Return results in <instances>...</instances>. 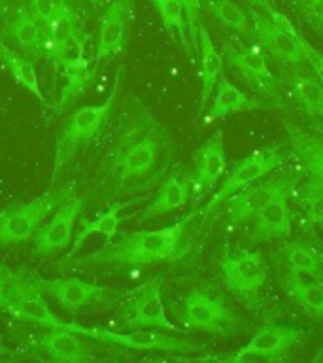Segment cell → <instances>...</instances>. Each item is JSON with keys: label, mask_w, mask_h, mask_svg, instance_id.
Returning a JSON list of instances; mask_svg holds the SVG:
<instances>
[{"label": "cell", "mask_w": 323, "mask_h": 363, "mask_svg": "<svg viewBox=\"0 0 323 363\" xmlns=\"http://www.w3.org/2000/svg\"><path fill=\"white\" fill-rule=\"evenodd\" d=\"M195 212L172 225L157 231H140L125 235L119 242L110 244L108 248L95 252L74 261L79 267H102V265H152L161 261L174 259L180 252L181 238L187 223Z\"/></svg>", "instance_id": "cell-1"}, {"label": "cell", "mask_w": 323, "mask_h": 363, "mask_svg": "<svg viewBox=\"0 0 323 363\" xmlns=\"http://www.w3.org/2000/svg\"><path fill=\"white\" fill-rule=\"evenodd\" d=\"M121 74H123V67H119L118 76L113 79V87L110 91V95L106 96V101L101 102V104H93V106L78 108L70 116V119L64 125V129L59 135V140H57L55 172L67 161H70L74 157V153L78 152L84 144H87L98 133L102 123L106 121L110 112H112L115 96H118L119 84H121Z\"/></svg>", "instance_id": "cell-2"}, {"label": "cell", "mask_w": 323, "mask_h": 363, "mask_svg": "<svg viewBox=\"0 0 323 363\" xmlns=\"http://www.w3.org/2000/svg\"><path fill=\"white\" fill-rule=\"evenodd\" d=\"M67 189L47 191L27 204H17L13 208L0 212V246H11L28 240L38 231L45 216L62 203Z\"/></svg>", "instance_id": "cell-3"}, {"label": "cell", "mask_w": 323, "mask_h": 363, "mask_svg": "<svg viewBox=\"0 0 323 363\" xmlns=\"http://www.w3.org/2000/svg\"><path fill=\"white\" fill-rule=\"evenodd\" d=\"M285 159V152L283 146H272L265 147V150H255L254 153H249L246 157L234 163L229 174L225 176V180L221 184L220 191L215 193L214 197L210 199V203L204 206L203 214H210L215 206H220L221 203H225L232 195H237L238 191H242L244 187H248L249 184H254L265 174L278 169Z\"/></svg>", "instance_id": "cell-4"}, {"label": "cell", "mask_w": 323, "mask_h": 363, "mask_svg": "<svg viewBox=\"0 0 323 363\" xmlns=\"http://www.w3.org/2000/svg\"><path fill=\"white\" fill-rule=\"evenodd\" d=\"M64 329L74 331V333L85 335L91 339L108 342L113 346H123L129 350H140V352H195L200 350V346L191 342V340L178 339L172 335L159 333V331H146V329H136L132 333H118V331H110L104 328H84L78 323H67Z\"/></svg>", "instance_id": "cell-5"}, {"label": "cell", "mask_w": 323, "mask_h": 363, "mask_svg": "<svg viewBox=\"0 0 323 363\" xmlns=\"http://www.w3.org/2000/svg\"><path fill=\"white\" fill-rule=\"evenodd\" d=\"M220 267L227 288L246 303H254L257 299L259 289L268 278V267L259 252L240 250L237 254L221 257Z\"/></svg>", "instance_id": "cell-6"}, {"label": "cell", "mask_w": 323, "mask_h": 363, "mask_svg": "<svg viewBox=\"0 0 323 363\" xmlns=\"http://www.w3.org/2000/svg\"><path fill=\"white\" fill-rule=\"evenodd\" d=\"M161 282L163 278L153 277L130 294L123 312V323L135 329H164L180 333L174 323H170L161 299Z\"/></svg>", "instance_id": "cell-7"}, {"label": "cell", "mask_w": 323, "mask_h": 363, "mask_svg": "<svg viewBox=\"0 0 323 363\" xmlns=\"http://www.w3.org/2000/svg\"><path fill=\"white\" fill-rule=\"evenodd\" d=\"M4 311L25 322L38 323L50 329H64V322L51 312L50 305L42 297V289L38 288L36 278L11 277Z\"/></svg>", "instance_id": "cell-8"}, {"label": "cell", "mask_w": 323, "mask_h": 363, "mask_svg": "<svg viewBox=\"0 0 323 363\" xmlns=\"http://www.w3.org/2000/svg\"><path fill=\"white\" fill-rule=\"evenodd\" d=\"M299 180L300 174L285 172L274 180L249 184L242 191H238L229 199V210H227L229 221L232 225H242L246 221H251L276 195L282 191H295V186Z\"/></svg>", "instance_id": "cell-9"}, {"label": "cell", "mask_w": 323, "mask_h": 363, "mask_svg": "<svg viewBox=\"0 0 323 363\" xmlns=\"http://www.w3.org/2000/svg\"><path fill=\"white\" fill-rule=\"evenodd\" d=\"M302 328L299 325H280V323H266L249 339V342L232 354L231 362H244L249 357H263V359H280L288 356L302 339Z\"/></svg>", "instance_id": "cell-10"}, {"label": "cell", "mask_w": 323, "mask_h": 363, "mask_svg": "<svg viewBox=\"0 0 323 363\" xmlns=\"http://www.w3.org/2000/svg\"><path fill=\"white\" fill-rule=\"evenodd\" d=\"M183 322L187 328L206 333H225L237 328V316L225 303L203 289H193L183 301Z\"/></svg>", "instance_id": "cell-11"}, {"label": "cell", "mask_w": 323, "mask_h": 363, "mask_svg": "<svg viewBox=\"0 0 323 363\" xmlns=\"http://www.w3.org/2000/svg\"><path fill=\"white\" fill-rule=\"evenodd\" d=\"M38 288L42 294H51L59 301L62 308L70 312L79 311L81 306L101 305V303H110L113 297L112 289L104 286H95V284L85 282L79 278H53V280H44L36 278Z\"/></svg>", "instance_id": "cell-12"}, {"label": "cell", "mask_w": 323, "mask_h": 363, "mask_svg": "<svg viewBox=\"0 0 323 363\" xmlns=\"http://www.w3.org/2000/svg\"><path fill=\"white\" fill-rule=\"evenodd\" d=\"M225 55L227 61L231 62V67L237 68L248 84L259 87L261 91H266L268 95L276 93V78H274L265 55L257 48H248V45L232 48L227 44Z\"/></svg>", "instance_id": "cell-13"}, {"label": "cell", "mask_w": 323, "mask_h": 363, "mask_svg": "<svg viewBox=\"0 0 323 363\" xmlns=\"http://www.w3.org/2000/svg\"><path fill=\"white\" fill-rule=\"evenodd\" d=\"M81 201L78 197L67 199L61 204V208L57 210V214L51 218V221L45 225V229L40 235L38 242H36V255H50L62 250L70 242L72 237L74 223L78 220L79 212H81Z\"/></svg>", "instance_id": "cell-14"}, {"label": "cell", "mask_w": 323, "mask_h": 363, "mask_svg": "<svg viewBox=\"0 0 323 363\" xmlns=\"http://www.w3.org/2000/svg\"><path fill=\"white\" fill-rule=\"evenodd\" d=\"M293 191H282L272 199L259 214L255 216L251 240L254 242H266L272 238H285L291 233V210H289V197Z\"/></svg>", "instance_id": "cell-15"}, {"label": "cell", "mask_w": 323, "mask_h": 363, "mask_svg": "<svg viewBox=\"0 0 323 363\" xmlns=\"http://www.w3.org/2000/svg\"><path fill=\"white\" fill-rule=\"evenodd\" d=\"M42 51L59 62L62 51L74 38H78V23L70 8L59 2V8L45 23H42Z\"/></svg>", "instance_id": "cell-16"}, {"label": "cell", "mask_w": 323, "mask_h": 363, "mask_svg": "<svg viewBox=\"0 0 323 363\" xmlns=\"http://www.w3.org/2000/svg\"><path fill=\"white\" fill-rule=\"evenodd\" d=\"M255 21H257V30H255L257 38L266 50L274 53V57L283 62H289V65H300L306 61L305 38L295 40L293 36L280 30L268 19V16H255Z\"/></svg>", "instance_id": "cell-17"}, {"label": "cell", "mask_w": 323, "mask_h": 363, "mask_svg": "<svg viewBox=\"0 0 323 363\" xmlns=\"http://www.w3.org/2000/svg\"><path fill=\"white\" fill-rule=\"evenodd\" d=\"M127 6L129 0H113L104 11L98 28V42H96V65L121 50L125 42V28H127Z\"/></svg>", "instance_id": "cell-18"}, {"label": "cell", "mask_w": 323, "mask_h": 363, "mask_svg": "<svg viewBox=\"0 0 323 363\" xmlns=\"http://www.w3.org/2000/svg\"><path fill=\"white\" fill-rule=\"evenodd\" d=\"M227 167L225 142H223V133L215 130L214 136H210L204 142V146L197 152V161H195V184L200 189H210L215 182L220 180L223 170Z\"/></svg>", "instance_id": "cell-19"}, {"label": "cell", "mask_w": 323, "mask_h": 363, "mask_svg": "<svg viewBox=\"0 0 323 363\" xmlns=\"http://www.w3.org/2000/svg\"><path fill=\"white\" fill-rule=\"evenodd\" d=\"M40 348L51 362L79 363L91 357L89 346L68 329H51L40 342Z\"/></svg>", "instance_id": "cell-20"}, {"label": "cell", "mask_w": 323, "mask_h": 363, "mask_svg": "<svg viewBox=\"0 0 323 363\" xmlns=\"http://www.w3.org/2000/svg\"><path fill=\"white\" fill-rule=\"evenodd\" d=\"M259 108H263V102L254 99V96H248L242 89H238L237 85L221 76L220 82H217V93H215L214 104L210 108L206 119L212 121V119L227 118L231 113L259 110Z\"/></svg>", "instance_id": "cell-21"}, {"label": "cell", "mask_w": 323, "mask_h": 363, "mask_svg": "<svg viewBox=\"0 0 323 363\" xmlns=\"http://www.w3.org/2000/svg\"><path fill=\"white\" fill-rule=\"evenodd\" d=\"M198 50H200V78H203V93H200V104L206 106L212 91L220 82L223 74V59L215 50L214 42L210 38L204 23H198Z\"/></svg>", "instance_id": "cell-22"}, {"label": "cell", "mask_w": 323, "mask_h": 363, "mask_svg": "<svg viewBox=\"0 0 323 363\" xmlns=\"http://www.w3.org/2000/svg\"><path fill=\"white\" fill-rule=\"evenodd\" d=\"M187 199H189V182L172 176L161 186V189L153 197L152 203L147 204L142 218L152 220V218H157V216L169 214L172 210L181 208L187 203Z\"/></svg>", "instance_id": "cell-23"}, {"label": "cell", "mask_w": 323, "mask_h": 363, "mask_svg": "<svg viewBox=\"0 0 323 363\" xmlns=\"http://www.w3.org/2000/svg\"><path fill=\"white\" fill-rule=\"evenodd\" d=\"M0 61L4 62L6 68L10 70L17 84L23 85V87H25L28 93H33L34 96H38L42 102H45V96L42 95V91H40L38 76H36V68H34L33 62L27 61V59H23L19 53L10 50L2 40H0Z\"/></svg>", "instance_id": "cell-24"}, {"label": "cell", "mask_w": 323, "mask_h": 363, "mask_svg": "<svg viewBox=\"0 0 323 363\" xmlns=\"http://www.w3.org/2000/svg\"><path fill=\"white\" fill-rule=\"evenodd\" d=\"M285 259H288L289 267L297 271L299 274H306L312 280L322 284L323 282V263L319 257V252L308 246L305 242H289L283 248Z\"/></svg>", "instance_id": "cell-25"}, {"label": "cell", "mask_w": 323, "mask_h": 363, "mask_svg": "<svg viewBox=\"0 0 323 363\" xmlns=\"http://www.w3.org/2000/svg\"><path fill=\"white\" fill-rule=\"evenodd\" d=\"M285 288L297 303L305 308L310 316L323 322V288L319 282H308L305 278L291 274L285 282Z\"/></svg>", "instance_id": "cell-26"}, {"label": "cell", "mask_w": 323, "mask_h": 363, "mask_svg": "<svg viewBox=\"0 0 323 363\" xmlns=\"http://www.w3.org/2000/svg\"><path fill=\"white\" fill-rule=\"evenodd\" d=\"M291 146L310 174L323 176V138L289 127Z\"/></svg>", "instance_id": "cell-27"}, {"label": "cell", "mask_w": 323, "mask_h": 363, "mask_svg": "<svg viewBox=\"0 0 323 363\" xmlns=\"http://www.w3.org/2000/svg\"><path fill=\"white\" fill-rule=\"evenodd\" d=\"M157 159V142L155 140H142L136 142L135 146H130L125 152L119 169L121 176H140L152 169Z\"/></svg>", "instance_id": "cell-28"}, {"label": "cell", "mask_w": 323, "mask_h": 363, "mask_svg": "<svg viewBox=\"0 0 323 363\" xmlns=\"http://www.w3.org/2000/svg\"><path fill=\"white\" fill-rule=\"evenodd\" d=\"M291 89L300 106L316 118H323V85L319 79H310L302 74H295L291 78Z\"/></svg>", "instance_id": "cell-29"}, {"label": "cell", "mask_w": 323, "mask_h": 363, "mask_svg": "<svg viewBox=\"0 0 323 363\" xmlns=\"http://www.w3.org/2000/svg\"><path fill=\"white\" fill-rule=\"evenodd\" d=\"M125 208H127V204H123V203L113 204L112 208H108L106 212L98 216L95 221L85 223V227L81 229V233H79L78 237H76V240H74L72 254L76 252V250L81 248V244L85 242V238H89L91 235H104L108 242H112L113 235L118 233L119 216H121V212H123Z\"/></svg>", "instance_id": "cell-30"}, {"label": "cell", "mask_w": 323, "mask_h": 363, "mask_svg": "<svg viewBox=\"0 0 323 363\" xmlns=\"http://www.w3.org/2000/svg\"><path fill=\"white\" fill-rule=\"evenodd\" d=\"M206 2H208V10L217 21H221L225 27L238 33L240 36L249 38L251 30H249L248 13L237 2H232V0H206Z\"/></svg>", "instance_id": "cell-31"}, {"label": "cell", "mask_w": 323, "mask_h": 363, "mask_svg": "<svg viewBox=\"0 0 323 363\" xmlns=\"http://www.w3.org/2000/svg\"><path fill=\"white\" fill-rule=\"evenodd\" d=\"M10 34L23 50H42V25L33 16V11H23L21 16L10 25Z\"/></svg>", "instance_id": "cell-32"}, {"label": "cell", "mask_w": 323, "mask_h": 363, "mask_svg": "<svg viewBox=\"0 0 323 363\" xmlns=\"http://www.w3.org/2000/svg\"><path fill=\"white\" fill-rule=\"evenodd\" d=\"M155 10L163 19V25L166 28H172L180 34L181 42L186 44V10H183V2L181 0H152Z\"/></svg>", "instance_id": "cell-33"}, {"label": "cell", "mask_w": 323, "mask_h": 363, "mask_svg": "<svg viewBox=\"0 0 323 363\" xmlns=\"http://www.w3.org/2000/svg\"><path fill=\"white\" fill-rule=\"evenodd\" d=\"M302 201L306 206V216L314 223L323 225V176L310 174L302 189Z\"/></svg>", "instance_id": "cell-34"}, {"label": "cell", "mask_w": 323, "mask_h": 363, "mask_svg": "<svg viewBox=\"0 0 323 363\" xmlns=\"http://www.w3.org/2000/svg\"><path fill=\"white\" fill-rule=\"evenodd\" d=\"M306 25L323 34V0H291Z\"/></svg>", "instance_id": "cell-35"}, {"label": "cell", "mask_w": 323, "mask_h": 363, "mask_svg": "<svg viewBox=\"0 0 323 363\" xmlns=\"http://www.w3.org/2000/svg\"><path fill=\"white\" fill-rule=\"evenodd\" d=\"M59 8V2L57 0H30V11H33V16L36 17L42 23H45L50 19L53 13Z\"/></svg>", "instance_id": "cell-36"}, {"label": "cell", "mask_w": 323, "mask_h": 363, "mask_svg": "<svg viewBox=\"0 0 323 363\" xmlns=\"http://www.w3.org/2000/svg\"><path fill=\"white\" fill-rule=\"evenodd\" d=\"M305 53H306V61H310L312 68L316 70L319 84L323 85V55L319 53V51L314 50L312 45H308V42H305Z\"/></svg>", "instance_id": "cell-37"}, {"label": "cell", "mask_w": 323, "mask_h": 363, "mask_svg": "<svg viewBox=\"0 0 323 363\" xmlns=\"http://www.w3.org/2000/svg\"><path fill=\"white\" fill-rule=\"evenodd\" d=\"M10 284H11V274L6 271L4 267H0V312L4 311L6 301H8Z\"/></svg>", "instance_id": "cell-38"}, {"label": "cell", "mask_w": 323, "mask_h": 363, "mask_svg": "<svg viewBox=\"0 0 323 363\" xmlns=\"http://www.w3.org/2000/svg\"><path fill=\"white\" fill-rule=\"evenodd\" d=\"M319 257H322V263H323V252H319Z\"/></svg>", "instance_id": "cell-39"}, {"label": "cell", "mask_w": 323, "mask_h": 363, "mask_svg": "<svg viewBox=\"0 0 323 363\" xmlns=\"http://www.w3.org/2000/svg\"><path fill=\"white\" fill-rule=\"evenodd\" d=\"M93 2H101V0H93Z\"/></svg>", "instance_id": "cell-40"}, {"label": "cell", "mask_w": 323, "mask_h": 363, "mask_svg": "<svg viewBox=\"0 0 323 363\" xmlns=\"http://www.w3.org/2000/svg\"><path fill=\"white\" fill-rule=\"evenodd\" d=\"M2 2H4V0H0V4H2Z\"/></svg>", "instance_id": "cell-41"}]
</instances>
